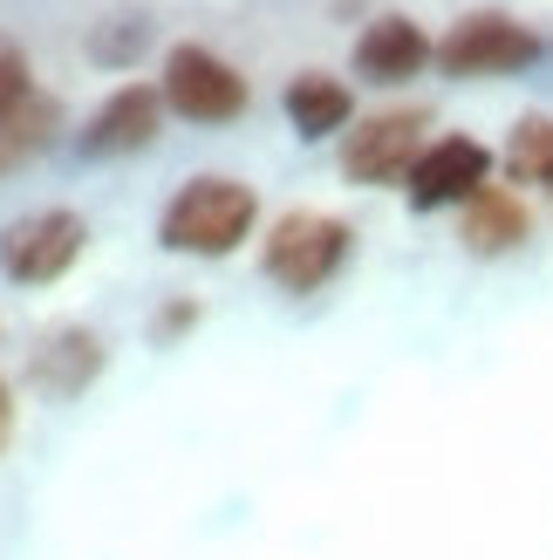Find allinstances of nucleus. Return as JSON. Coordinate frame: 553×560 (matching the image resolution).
Segmentation results:
<instances>
[{
	"mask_svg": "<svg viewBox=\"0 0 553 560\" xmlns=\"http://www.w3.org/2000/svg\"><path fill=\"white\" fill-rule=\"evenodd\" d=\"M260 219V199L246 178H226V172H199L185 178L172 199L157 212V240L172 246V254H199V260H226L246 246Z\"/></svg>",
	"mask_w": 553,
	"mask_h": 560,
	"instance_id": "obj_1",
	"label": "nucleus"
},
{
	"mask_svg": "<svg viewBox=\"0 0 553 560\" xmlns=\"http://www.w3.org/2000/svg\"><path fill=\"white\" fill-rule=\"evenodd\" d=\"M349 260V226L336 212H281L260 240V273L287 294H315L342 273Z\"/></svg>",
	"mask_w": 553,
	"mask_h": 560,
	"instance_id": "obj_2",
	"label": "nucleus"
},
{
	"mask_svg": "<svg viewBox=\"0 0 553 560\" xmlns=\"http://www.w3.org/2000/svg\"><path fill=\"white\" fill-rule=\"evenodd\" d=\"M82 246H90V226H82V212L69 206H35L0 226V273L14 280V288H48V280H62Z\"/></svg>",
	"mask_w": 553,
	"mask_h": 560,
	"instance_id": "obj_3",
	"label": "nucleus"
},
{
	"mask_svg": "<svg viewBox=\"0 0 553 560\" xmlns=\"http://www.w3.org/2000/svg\"><path fill=\"white\" fill-rule=\"evenodd\" d=\"M164 109L185 124H233L246 109V75L226 62V55H212L205 42H178L172 55H164Z\"/></svg>",
	"mask_w": 553,
	"mask_h": 560,
	"instance_id": "obj_4",
	"label": "nucleus"
},
{
	"mask_svg": "<svg viewBox=\"0 0 553 560\" xmlns=\"http://www.w3.org/2000/svg\"><path fill=\"white\" fill-rule=\"evenodd\" d=\"M431 117L417 103H397V109H376V117H363L349 137H342V178L349 185H397L417 172V158L431 151L424 144Z\"/></svg>",
	"mask_w": 553,
	"mask_h": 560,
	"instance_id": "obj_5",
	"label": "nucleus"
},
{
	"mask_svg": "<svg viewBox=\"0 0 553 560\" xmlns=\"http://www.w3.org/2000/svg\"><path fill=\"white\" fill-rule=\"evenodd\" d=\"M527 62H540V35L527 21L499 14V8H479V14L451 21V35L437 42V69L445 75H513Z\"/></svg>",
	"mask_w": 553,
	"mask_h": 560,
	"instance_id": "obj_6",
	"label": "nucleus"
},
{
	"mask_svg": "<svg viewBox=\"0 0 553 560\" xmlns=\"http://www.w3.org/2000/svg\"><path fill=\"white\" fill-rule=\"evenodd\" d=\"M164 124V90L157 82H117L96 109L90 124L75 130V151L82 158H123V151H144Z\"/></svg>",
	"mask_w": 553,
	"mask_h": 560,
	"instance_id": "obj_7",
	"label": "nucleus"
},
{
	"mask_svg": "<svg viewBox=\"0 0 553 560\" xmlns=\"http://www.w3.org/2000/svg\"><path fill=\"white\" fill-rule=\"evenodd\" d=\"M492 185V151L479 137H437V144L417 158V172H410V206L417 212H437V206H472L479 191Z\"/></svg>",
	"mask_w": 553,
	"mask_h": 560,
	"instance_id": "obj_8",
	"label": "nucleus"
},
{
	"mask_svg": "<svg viewBox=\"0 0 553 560\" xmlns=\"http://www.w3.org/2000/svg\"><path fill=\"white\" fill-rule=\"evenodd\" d=\"M424 62H437V42L410 14H376L363 35H355V75H363V82L397 90V82H410Z\"/></svg>",
	"mask_w": 553,
	"mask_h": 560,
	"instance_id": "obj_9",
	"label": "nucleus"
},
{
	"mask_svg": "<svg viewBox=\"0 0 553 560\" xmlns=\"http://www.w3.org/2000/svg\"><path fill=\"white\" fill-rule=\"evenodd\" d=\"M27 376H35L48 397H82V389L103 376V335H96V328H82V322L48 328V335H42V349L27 355Z\"/></svg>",
	"mask_w": 553,
	"mask_h": 560,
	"instance_id": "obj_10",
	"label": "nucleus"
},
{
	"mask_svg": "<svg viewBox=\"0 0 553 560\" xmlns=\"http://www.w3.org/2000/svg\"><path fill=\"white\" fill-rule=\"evenodd\" d=\"M527 233H533V212L519 206V191H506V185H485L458 219L464 254H479V260H499L513 246H527Z\"/></svg>",
	"mask_w": 553,
	"mask_h": 560,
	"instance_id": "obj_11",
	"label": "nucleus"
},
{
	"mask_svg": "<svg viewBox=\"0 0 553 560\" xmlns=\"http://www.w3.org/2000/svg\"><path fill=\"white\" fill-rule=\"evenodd\" d=\"M281 109H287V124H294V137H336V130H349V117H355V96H349V82L342 75H328V69H301L287 90H281Z\"/></svg>",
	"mask_w": 553,
	"mask_h": 560,
	"instance_id": "obj_12",
	"label": "nucleus"
},
{
	"mask_svg": "<svg viewBox=\"0 0 553 560\" xmlns=\"http://www.w3.org/2000/svg\"><path fill=\"white\" fill-rule=\"evenodd\" d=\"M506 172L519 185H553V117H519L506 137Z\"/></svg>",
	"mask_w": 553,
	"mask_h": 560,
	"instance_id": "obj_13",
	"label": "nucleus"
},
{
	"mask_svg": "<svg viewBox=\"0 0 553 560\" xmlns=\"http://www.w3.org/2000/svg\"><path fill=\"white\" fill-rule=\"evenodd\" d=\"M35 96H42V90H35V69H27V55H21L8 35H0V124H8L14 109H27Z\"/></svg>",
	"mask_w": 553,
	"mask_h": 560,
	"instance_id": "obj_14",
	"label": "nucleus"
},
{
	"mask_svg": "<svg viewBox=\"0 0 553 560\" xmlns=\"http://www.w3.org/2000/svg\"><path fill=\"white\" fill-rule=\"evenodd\" d=\"M191 322H199V301H172V307L157 315V335H178V328H191Z\"/></svg>",
	"mask_w": 553,
	"mask_h": 560,
	"instance_id": "obj_15",
	"label": "nucleus"
},
{
	"mask_svg": "<svg viewBox=\"0 0 553 560\" xmlns=\"http://www.w3.org/2000/svg\"><path fill=\"white\" fill-rule=\"evenodd\" d=\"M8 438H14V383L0 376V452H8Z\"/></svg>",
	"mask_w": 553,
	"mask_h": 560,
	"instance_id": "obj_16",
	"label": "nucleus"
},
{
	"mask_svg": "<svg viewBox=\"0 0 553 560\" xmlns=\"http://www.w3.org/2000/svg\"><path fill=\"white\" fill-rule=\"evenodd\" d=\"M546 191H553V185H546Z\"/></svg>",
	"mask_w": 553,
	"mask_h": 560,
	"instance_id": "obj_17",
	"label": "nucleus"
}]
</instances>
